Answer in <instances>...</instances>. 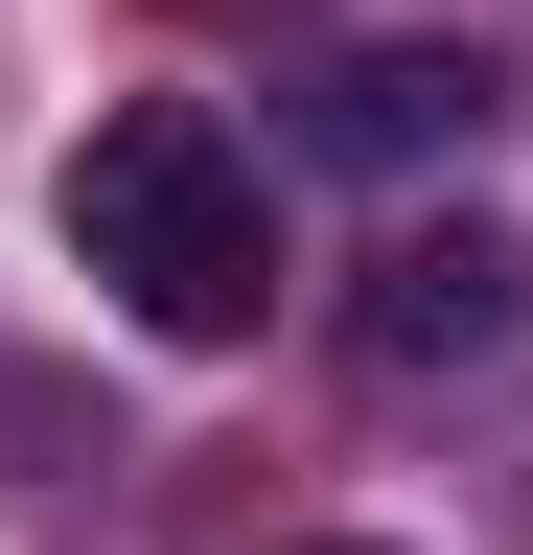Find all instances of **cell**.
<instances>
[{
  "label": "cell",
  "mask_w": 533,
  "mask_h": 555,
  "mask_svg": "<svg viewBox=\"0 0 533 555\" xmlns=\"http://www.w3.org/2000/svg\"><path fill=\"white\" fill-rule=\"evenodd\" d=\"M47 208H71V255H93L116 324H163V347H255V324H279V163H255L210 93L93 116Z\"/></svg>",
  "instance_id": "6da1fadb"
},
{
  "label": "cell",
  "mask_w": 533,
  "mask_h": 555,
  "mask_svg": "<svg viewBox=\"0 0 533 555\" xmlns=\"http://www.w3.org/2000/svg\"><path fill=\"white\" fill-rule=\"evenodd\" d=\"M487 116H510V69H487V47H325L302 93H279L302 163H464Z\"/></svg>",
  "instance_id": "7a4b0ae2"
},
{
  "label": "cell",
  "mask_w": 533,
  "mask_h": 555,
  "mask_svg": "<svg viewBox=\"0 0 533 555\" xmlns=\"http://www.w3.org/2000/svg\"><path fill=\"white\" fill-rule=\"evenodd\" d=\"M510 324H533V255L487 232V208H464V232H394L348 278V347H371V371H487Z\"/></svg>",
  "instance_id": "3957f363"
},
{
  "label": "cell",
  "mask_w": 533,
  "mask_h": 555,
  "mask_svg": "<svg viewBox=\"0 0 533 555\" xmlns=\"http://www.w3.org/2000/svg\"><path fill=\"white\" fill-rule=\"evenodd\" d=\"M302 555H394V532H302Z\"/></svg>",
  "instance_id": "277c9868"
}]
</instances>
